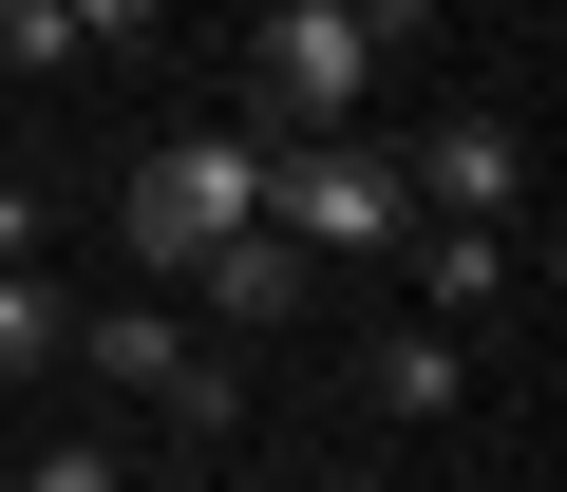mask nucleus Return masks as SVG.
<instances>
[{"label": "nucleus", "instance_id": "1", "mask_svg": "<svg viewBox=\"0 0 567 492\" xmlns=\"http://www.w3.org/2000/svg\"><path fill=\"white\" fill-rule=\"evenodd\" d=\"M360 114H379V39L341 20V0H265V39H246V133L303 152V133H360Z\"/></svg>", "mask_w": 567, "mask_h": 492}, {"label": "nucleus", "instance_id": "2", "mask_svg": "<svg viewBox=\"0 0 567 492\" xmlns=\"http://www.w3.org/2000/svg\"><path fill=\"white\" fill-rule=\"evenodd\" d=\"M114 227H133V266H152V285H189L227 227H265V133H246V114H227V133H171V152L133 171Z\"/></svg>", "mask_w": 567, "mask_h": 492}, {"label": "nucleus", "instance_id": "3", "mask_svg": "<svg viewBox=\"0 0 567 492\" xmlns=\"http://www.w3.org/2000/svg\"><path fill=\"white\" fill-rule=\"evenodd\" d=\"M398 171H416V227H511V208H529V133H511V114H435Z\"/></svg>", "mask_w": 567, "mask_h": 492}, {"label": "nucleus", "instance_id": "4", "mask_svg": "<svg viewBox=\"0 0 567 492\" xmlns=\"http://www.w3.org/2000/svg\"><path fill=\"white\" fill-rule=\"evenodd\" d=\"M398 266H416V322H454V341L529 304V246L511 227H398Z\"/></svg>", "mask_w": 567, "mask_h": 492}, {"label": "nucleus", "instance_id": "5", "mask_svg": "<svg viewBox=\"0 0 567 492\" xmlns=\"http://www.w3.org/2000/svg\"><path fill=\"white\" fill-rule=\"evenodd\" d=\"M189 304L208 322H284V304H303V246H284V227H227L208 266H189Z\"/></svg>", "mask_w": 567, "mask_h": 492}, {"label": "nucleus", "instance_id": "6", "mask_svg": "<svg viewBox=\"0 0 567 492\" xmlns=\"http://www.w3.org/2000/svg\"><path fill=\"white\" fill-rule=\"evenodd\" d=\"M171 360H189L171 304H95V322H76V379H114V398H171Z\"/></svg>", "mask_w": 567, "mask_h": 492}, {"label": "nucleus", "instance_id": "7", "mask_svg": "<svg viewBox=\"0 0 567 492\" xmlns=\"http://www.w3.org/2000/svg\"><path fill=\"white\" fill-rule=\"evenodd\" d=\"M360 398H379V417H454V398H473V341H454V322H398V341L360 360Z\"/></svg>", "mask_w": 567, "mask_h": 492}, {"label": "nucleus", "instance_id": "8", "mask_svg": "<svg viewBox=\"0 0 567 492\" xmlns=\"http://www.w3.org/2000/svg\"><path fill=\"white\" fill-rule=\"evenodd\" d=\"M58 360H76V304L39 266H0V379H58Z\"/></svg>", "mask_w": 567, "mask_h": 492}, {"label": "nucleus", "instance_id": "9", "mask_svg": "<svg viewBox=\"0 0 567 492\" xmlns=\"http://www.w3.org/2000/svg\"><path fill=\"white\" fill-rule=\"evenodd\" d=\"M152 417H171V435H227V417H246V379H227V341H189V360H171V398H152Z\"/></svg>", "mask_w": 567, "mask_h": 492}, {"label": "nucleus", "instance_id": "10", "mask_svg": "<svg viewBox=\"0 0 567 492\" xmlns=\"http://www.w3.org/2000/svg\"><path fill=\"white\" fill-rule=\"evenodd\" d=\"M0 76H76V20H58V0H0Z\"/></svg>", "mask_w": 567, "mask_h": 492}, {"label": "nucleus", "instance_id": "11", "mask_svg": "<svg viewBox=\"0 0 567 492\" xmlns=\"http://www.w3.org/2000/svg\"><path fill=\"white\" fill-rule=\"evenodd\" d=\"M58 246V208H39V171H0V266H39Z\"/></svg>", "mask_w": 567, "mask_h": 492}, {"label": "nucleus", "instance_id": "12", "mask_svg": "<svg viewBox=\"0 0 567 492\" xmlns=\"http://www.w3.org/2000/svg\"><path fill=\"white\" fill-rule=\"evenodd\" d=\"M20 492H114V454H95V435H58V454H20Z\"/></svg>", "mask_w": 567, "mask_h": 492}, {"label": "nucleus", "instance_id": "13", "mask_svg": "<svg viewBox=\"0 0 567 492\" xmlns=\"http://www.w3.org/2000/svg\"><path fill=\"white\" fill-rule=\"evenodd\" d=\"M58 20H76V39H152L171 0H58Z\"/></svg>", "mask_w": 567, "mask_h": 492}, {"label": "nucleus", "instance_id": "14", "mask_svg": "<svg viewBox=\"0 0 567 492\" xmlns=\"http://www.w3.org/2000/svg\"><path fill=\"white\" fill-rule=\"evenodd\" d=\"M341 20H360V39H379V58H398V39H416V20H435V0H341Z\"/></svg>", "mask_w": 567, "mask_h": 492}]
</instances>
